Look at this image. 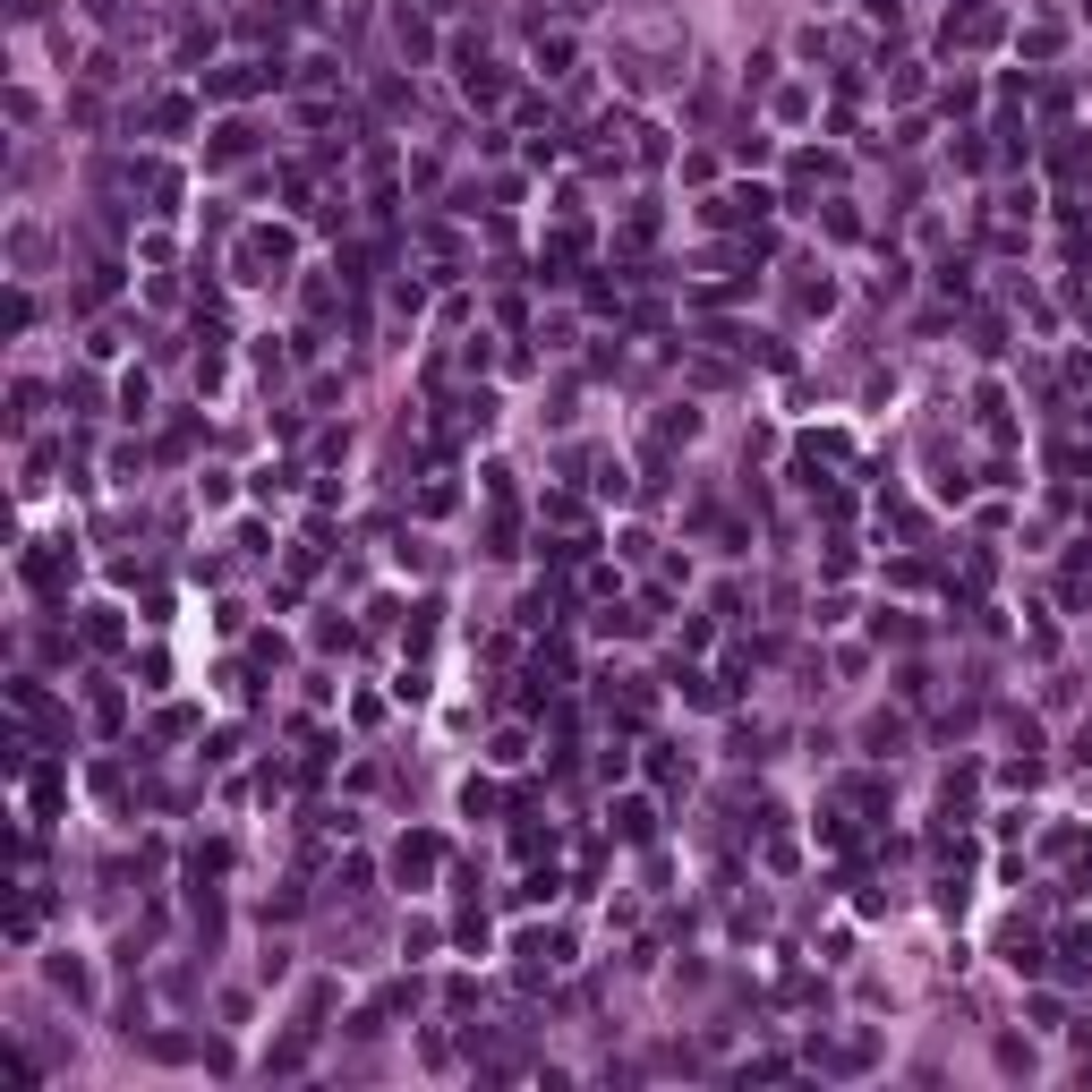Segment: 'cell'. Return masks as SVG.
<instances>
[{"mask_svg": "<svg viewBox=\"0 0 1092 1092\" xmlns=\"http://www.w3.org/2000/svg\"><path fill=\"white\" fill-rule=\"evenodd\" d=\"M265 78H274V68H265V60H231V68H213L205 86H213V94H256Z\"/></svg>", "mask_w": 1092, "mask_h": 1092, "instance_id": "1", "label": "cell"}, {"mask_svg": "<svg viewBox=\"0 0 1092 1092\" xmlns=\"http://www.w3.org/2000/svg\"><path fill=\"white\" fill-rule=\"evenodd\" d=\"M393 870H401L410 888H419L427 870H435V837H401V854H393Z\"/></svg>", "mask_w": 1092, "mask_h": 1092, "instance_id": "2", "label": "cell"}, {"mask_svg": "<svg viewBox=\"0 0 1092 1092\" xmlns=\"http://www.w3.org/2000/svg\"><path fill=\"white\" fill-rule=\"evenodd\" d=\"M649 828H658V811H649V803H615V837L623 845H649Z\"/></svg>", "mask_w": 1092, "mask_h": 1092, "instance_id": "3", "label": "cell"}, {"mask_svg": "<svg viewBox=\"0 0 1092 1092\" xmlns=\"http://www.w3.org/2000/svg\"><path fill=\"white\" fill-rule=\"evenodd\" d=\"M538 68H547V78H564V68H572V35H538Z\"/></svg>", "mask_w": 1092, "mask_h": 1092, "instance_id": "4", "label": "cell"}, {"mask_svg": "<svg viewBox=\"0 0 1092 1092\" xmlns=\"http://www.w3.org/2000/svg\"><path fill=\"white\" fill-rule=\"evenodd\" d=\"M1007 964H1015V974H1041V939H1025V931H1007Z\"/></svg>", "mask_w": 1092, "mask_h": 1092, "instance_id": "5", "label": "cell"}, {"mask_svg": "<svg viewBox=\"0 0 1092 1092\" xmlns=\"http://www.w3.org/2000/svg\"><path fill=\"white\" fill-rule=\"evenodd\" d=\"M231 154H248V129H239V120H223V129H213V162H231Z\"/></svg>", "mask_w": 1092, "mask_h": 1092, "instance_id": "6", "label": "cell"}, {"mask_svg": "<svg viewBox=\"0 0 1092 1092\" xmlns=\"http://www.w3.org/2000/svg\"><path fill=\"white\" fill-rule=\"evenodd\" d=\"M52 982L68 990V999H86V964H78V956H52Z\"/></svg>", "mask_w": 1092, "mask_h": 1092, "instance_id": "7", "label": "cell"}, {"mask_svg": "<svg viewBox=\"0 0 1092 1092\" xmlns=\"http://www.w3.org/2000/svg\"><path fill=\"white\" fill-rule=\"evenodd\" d=\"M86 640H103V649L120 640V615H111V606H94V615H86Z\"/></svg>", "mask_w": 1092, "mask_h": 1092, "instance_id": "8", "label": "cell"}, {"mask_svg": "<svg viewBox=\"0 0 1092 1092\" xmlns=\"http://www.w3.org/2000/svg\"><path fill=\"white\" fill-rule=\"evenodd\" d=\"M1058 956H1066V974H1084V964H1092V931H1066Z\"/></svg>", "mask_w": 1092, "mask_h": 1092, "instance_id": "9", "label": "cell"}]
</instances>
